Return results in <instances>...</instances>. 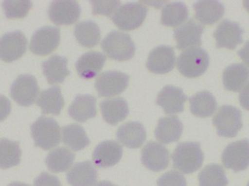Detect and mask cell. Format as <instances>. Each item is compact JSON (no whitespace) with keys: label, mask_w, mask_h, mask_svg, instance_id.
I'll return each mask as SVG.
<instances>
[{"label":"cell","mask_w":249,"mask_h":186,"mask_svg":"<svg viewBox=\"0 0 249 186\" xmlns=\"http://www.w3.org/2000/svg\"><path fill=\"white\" fill-rule=\"evenodd\" d=\"M203 32L204 27L201 24L194 19H189L184 24L175 29L174 37L177 42L176 48L182 50L201 46Z\"/></svg>","instance_id":"cell-15"},{"label":"cell","mask_w":249,"mask_h":186,"mask_svg":"<svg viewBox=\"0 0 249 186\" xmlns=\"http://www.w3.org/2000/svg\"><path fill=\"white\" fill-rule=\"evenodd\" d=\"M94 186H117L109 181H100L96 183Z\"/></svg>","instance_id":"cell-43"},{"label":"cell","mask_w":249,"mask_h":186,"mask_svg":"<svg viewBox=\"0 0 249 186\" xmlns=\"http://www.w3.org/2000/svg\"><path fill=\"white\" fill-rule=\"evenodd\" d=\"M11 101L8 98L0 95V122L4 121L11 113Z\"/></svg>","instance_id":"cell-40"},{"label":"cell","mask_w":249,"mask_h":186,"mask_svg":"<svg viewBox=\"0 0 249 186\" xmlns=\"http://www.w3.org/2000/svg\"><path fill=\"white\" fill-rule=\"evenodd\" d=\"M123 147L115 141H104L95 148L93 153V163L99 168L115 166L123 156Z\"/></svg>","instance_id":"cell-18"},{"label":"cell","mask_w":249,"mask_h":186,"mask_svg":"<svg viewBox=\"0 0 249 186\" xmlns=\"http://www.w3.org/2000/svg\"><path fill=\"white\" fill-rule=\"evenodd\" d=\"M141 161L143 166L149 170L161 171L169 166V151L161 144L148 142L141 151Z\"/></svg>","instance_id":"cell-13"},{"label":"cell","mask_w":249,"mask_h":186,"mask_svg":"<svg viewBox=\"0 0 249 186\" xmlns=\"http://www.w3.org/2000/svg\"><path fill=\"white\" fill-rule=\"evenodd\" d=\"M75 154L66 148L53 150L46 158V164L53 173H61L68 170L73 164Z\"/></svg>","instance_id":"cell-31"},{"label":"cell","mask_w":249,"mask_h":186,"mask_svg":"<svg viewBox=\"0 0 249 186\" xmlns=\"http://www.w3.org/2000/svg\"><path fill=\"white\" fill-rule=\"evenodd\" d=\"M204 158V153L198 142L178 144L172 154L173 167L186 174L198 170L202 166Z\"/></svg>","instance_id":"cell-1"},{"label":"cell","mask_w":249,"mask_h":186,"mask_svg":"<svg viewBox=\"0 0 249 186\" xmlns=\"http://www.w3.org/2000/svg\"><path fill=\"white\" fill-rule=\"evenodd\" d=\"M27 43L20 31L5 34L0 38V59L7 63L19 59L26 52Z\"/></svg>","instance_id":"cell-11"},{"label":"cell","mask_w":249,"mask_h":186,"mask_svg":"<svg viewBox=\"0 0 249 186\" xmlns=\"http://www.w3.org/2000/svg\"><path fill=\"white\" fill-rule=\"evenodd\" d=\"M37 105L43 114L58 116L64 106V97L59 86H53L42 91L37 100Z\"/></svg>","instance_id":"cell-27"},{"label":"cell","mask_w":249,"mask_h":186,"mask_svg":"<svg viewBox=\"0 0 249 186\" xmlns=\"http://www.w3.org/2000/svg\"><path fill=\"white\" fill-rule=\"evenodd\" d=\"M224 166L234 172L246 170L249 166V141H236L229 144L222 155Z\"/></svg>","instance_id":"cell-10"},{"label":"cell","mask_w":249,"mask_h":186,"mask_svg":"<svg viewBox=\"0 0 249 186\" xmlns=\"http://www.w3.org/2000/svg\"><path fill=\"white\" fill-rule=\"evenodd\" d=\"M243 30L237 22L225 19L216 28L213 35L216 40V47L234 50L243 42Z\"/></svg>","instance_id":"cell-16"},{"label":"cell","mask_w":249,"mask_h":186,"mask_svg":"<svg viewBox=\"0 0 249 186\" xmlns=\"http://www.w3.org/2000/svg\"><path fill=\"white\" fill-rule=\"evenodd\" d=\"M97 178V170L89 161L76 163L67 174L71 186H93Z\"/></svg>","instance_id":"cell-21"},{"label":"cell","mask_w":249,"mask_h":186,"mask_svg":"<svg viewBox=\"0 0 249 186\" xmlns=\"http://www.w3.org/2000/svg\"><path fill=\"white\" fill-rule=\"evenodd\" d=\"M187 99L182 89L168 85L158 93L156 103L163 108L166 114H176L184 111V103Z\"/></svg>","instance_id":"cell-17"},{"label":"cell","mask_w":249,"mask_h":186,"mask_svg":"<svg viewBox=\"0 0 249 186\" xmlns=\"http://www.w3.org/2000/svg\"><path fill=\"white\" fill-rule=\"evenodd\" d=\"M8 186H30L29 185L26 184V183H18V182H14V183H11L8 185Z\"/></svg>","instance_id":"cell-44"},{"label":"cell","mask_w":249,"mask_h":186,"mask_svg":"<svg viewBox=\"0 0 249 186\" xmlns=\"http://www.w3.org/2000/svg\"><path fill=\"white\" fill-rule=\"evenodd\" d=\"M96 99L90 95H78L68 109L72 119L85 122L96 116Z\"/></svg>","instance_id":"cell-23"},{"label":"cell","mask_w":249,"mask_h":186,"mask_svg":"<svg viewBox=\"0 0 249 186\" xmlns=\"http://www.w3.org/2000/svg\"><path fill=\"white\" fill-rule=\"evenodd\" d=\"M196 18L204 25H212L225 13V7L218 1H198L194 5Z\"/></svg>","instance_id":"cell-26"},{"label":"cell","mask_w":249,"mask_h":186,"mask_svg":"<svg viewBox=\"0 0 249 186\" xmlns=\"http://www.w3.org/2000/svg\"><path fill=\"white\" fill-rule=\"evenodd\" d=\"M93 7V15H106L110 16L118 9L120 1H90Z\"/></svg>","instance_id":"cell-37"},{"label":"cell","mask_w":249,"mask_h":186,"mask_svg":"<svg viewBox=\"0 0 249 186\" xmlns=\"http://www.w3.org/2000/svg\"><path fill=\"white\" fill-rule=\"evenodd\" d=\"M243 5H244L245 8H246L249 12V1H248V0L243 1Z\"/></svg>","instance_id":"cell-45"},{"label":"cell","mask_w":249,"mask_h":186,"mask_svg":"<svg viewBox=\"0 0 249 186\" xmlns=\"http://www.w3.org/2000/svg\"><path fill=\"white\" fill-rule=\"evenodd\" d=\"M117 138L127 148H141L146 139V131L141 123L130 121L117 130Z\"/></svg>","instance_id":"cell-22"},{"label":"cell","mask_w":249,"mask_h":186,"mask_svg":"<svg viewBox=\"0 0 249 186\" xmlns=\"http://www.w3.org/2000/svg\"><path fill=\"white\" fill-rule=\"evenodd\" d=\"M176 54L171 46H160L149 53L146 67L155 74H166L171 72L175 67Z\"/></svg>","instance_id":"cell-14"},{"label":"cell","mask_w":249,"mask_h":186,"mask_svg":"<svg viewBox=\"0 0 249 186\" xmlns=\"http://www.w3.org/2000/svg\"><path fill=\"white\" fill-rule=\"evenodd\" d=\"M210 64L208 53L200 47H193L183 51L177 60L179 72L187 78H197L205 73Z\"/></svg>","instance_id":"cell-2"},{"label":"cell","mask_w":249,"mask_h":186,"mask_svg":"<svg viewBox=\"0 0 249 186\" xmlns=\"http://www.w3.org/2000/svg\"><path fill=\"white\" fill-rule=\"evenodd\" d=\"M36 146L45 151L52 149L61 142L59 124L54 118L41 116L31 126Z\"/></svg>","instance_id":"cell-4"},{"label":"cell","mask_w":249,"mask_h":186,"mask_svg":"<svg viewBox=\"0 0 249 186\" xmlns=\"http://www.w3.org/2000/svg\"><path fill=\"white\" fill-rule=\"evenodd\" d=\"M190 103L191 113L201 118L212 116L217 109L216 99L208 91H202L192 96Z\"/></svg>","instance_id":"cell-29"},{"label":"cell","mask_w":249,"mask_h":186,"mask_svg":"<svg viewBox=\"0 0 249 186\" xmlns=\"http://www.w3.org/2000/svg\"><path fill=\"white\" fill-rule=\"evenodd\" d=\"M249 79V68L243 64H234L225 68L222 75L224 86L232 92H239Z\"/></svg>","instance_id":"cell-28"},{"label":"cell","mask_w":249,"mask_h":186,"mask_svg":"<svg viewBox=\"0 0 249 186\" xmlns=\"http://www.w3.org/2000/svg\"><path fill=\"white\" fill-rule=\"evenodd\" d=\"M62 140L72 151L84 149L89 144V139L82 126L77 124H70L62 128Z\"/></svg>","instance_id":"cell-32"},{"label":"cell","mask_w":249,"mask_h":186,"mask_svg":"<svg viewBox=\"0 0 249 186\" xmlns=\"http://www.w3.org/2000/svg\"><path fill=\"white\" fill-rule=\"evenodd\" d=\"M101 46L107 57L116 61H128L134 57L135 45L128 34L113 31L103 39Z\"/></svg>","instance_id":"cell-3"},{"label":"cell","mask_w":249,"mask_h":186,"mask_svg":"<svg viewBox=\"0 0 249 186\" xmlns=\"http://www.w3.org/2000/svg\"><path fill=\"white\" fill-rule=\"evenodd\" d=\"M188 8L181 2H170L162 10L161 24L169 27L180 26L188 18Z\"/></svg>","instance_id":"cell-33"},{"label":"cell","mask_w":249,"mask_h":186,"mask_svg":"<svg viewBox=\"0 0 249 186\" xmlns=\"http://www.w3.org/2000/svg\"><path fill=\"white\" fill-rule=\"evenodd\" d=\"M60 40L61 32L58 28L44 26L34 33L29 48L36 55H47L57 49Z\"/></svg>","instance_id":"cell-7"},{"label":"cell","mask_w":249,"mask_h":186,"mask_svg":"<svg viewBox=\"0 0 249 186\" xmlns=\"http://www.w3.org/2000/svg\"><path fill=\"white\" fill-rule=\"evenodd\" d=\"M4 13L8 19H21L25 17L32 8L30 1H4Z\"/></svg>","instance_id":"cell-36"},{"label":"cell","mask_w":249,"mask_h":186,"mask_svg":"<svg viewBox=\"0 0 249 186\" xmlns=\"http://www.w3.org/2000/svg\"><path fill=\"white\" fill-rule=\"evenodd\" d=\"M50 20L58 26H69L78 20L81 7L75 1H53L48 9Z\"/></svg>","instance_id":"cell-12"},{"label":"cell","mask_w":249,"mask_h":186,"mask_svg":"<svg viewBox=\"0 0 249 186\" xmlns=\"http://www.w3.org/2000/svg\"><path fill=\"white\" fill-rule=\"evenodd\" d=\"M103 118L111 125H116L126 118L129 113L128 103L123 98L106 99L100 103Z\"/></svg>","instance_id":"cell-24"},{"label":"cell","mask_w":249,"mask_h":186,"mask_svg":"<svg viewBox=\"0 0 249 186\" xmlns=\"http://www.w3.org/2000/svg\"><path fill=\"white\" fill-rule=\"evenodd\" d=\"M39 93V86L36 77L31 75H21L11 86V97L19 105H32Z\"/></svg>","instance_id":"cell-8"},{"label":"cell","mask_w":249,"mask_h":186,"mask_svg":"<svg viewBox=\"0 0 249 186\" xmlns=\"http://www.w3.org/2000/svg\"><path fill=\"white\" fill-rule=\"evenodd\" d=\"M157 183L158 186H187L185 177L176 170L166 172Z\"/></svg>","instance_id":"cell-38"},{"label":"cell","mask_w":249,"mask_h":186,"mask_svg":"<svg viewBox=\"0 0 249 186\" xmlns=\"http://www.w3.org/2000/svg\"><path fill=\"white\" fill-rule=\"evenodd\" d=\"M238 55L243 62L249 67V40L246 42L243 48L238 51Z\"/></svg>","instance_id":"cell-42"},{"label":"cell","mask_w":249,"mask_h":186,"mask_svg":"<svg viewBox=\"0 0 249 186\" xmlns=\"http://www.w3.org/2000/svg\"><path fill=\"white\" fill-rule=\"evenodd\" d=\"M34 186H62L59 179L43 172L34 181Z\"/></svg>","instance_id":"cell-39"},{"label":"cell","mask_w":249,"mask_h":186,"mask_svg":"<svg viewBox=\"0 0 249 186\" xmlns=\"http://www.w3.org/2000/svg\"><path fill=\"white\" fill-rule=\"evenodd\" d=\"M199 186H226L229 184L225 170L217 164L207 166L198 174Z\"/></svg>","instance_id":"cell-35"},{"label":"cell","mask_w":249,"mask_h":186,"mask_svg":"<svg viewBox=\"0 0 249 186\" xmlns=\"http://www.w3.org/2000/svg\"><path fill=\"white\" fill-rule=\"evenodd\" d=\"M22 151L19 142L0 139V169H8L20 163Z\"/></svg>","instance_id":"cell-34"},{"label":"cell","mask_w":249,"mask_h":186,"mask_svg":"<svg viewBox=\"0 0 249 186\" xmlns=\"http://www.w3.org/2000/svg\"><path fill=\"white\" fill-rule=\"evenodd\" d=\"M129 76L117 71H107L101 74L95 83L100 97H110L121 94L128 86Z\"/></svg>","instance_id":"cell-9"},{"label":"cell","mask_w":249,"mask_h":186,"mask_svg":"<svg viewBox=\"0 0 249 186\" xmlns=\"http://www.w3.org/2000/svg\"><path fill=\"white\" fill-rule=\"evenodd\" d=\"M106 61V55L98 51L85 53L75 63L77 72L81 78L91 79L103 69Z\"/></svg>","instance_id":"cell-19"},{"label":"cell","mask_w":249,"mask_h":186,"mask_svg":"<svg viewBox=\"0 0 249 186\" xmlns=\"http://www.w3.org/2000/svg\"><path fill=\"white\" fill-rule=\"evenodd\" d=\"M239 99L242 107L246 110H249V82L242 89Z\"/></svg>","instance_id":"cell-41"},{"label":"cell","mask_w":249,"mask_h":186,"mask_svg":"<svg viewBox=\"0 0 249 186\" xmlns=\"http://www.w3.org/2000/svg\"><path fill=\"white\" fill-rule=\"evenodd\" d=\"M67 58L54 54L42 64L43 73L50 85L61 84L71 72L67 68Z\"/></svg>","instance_id":"cell-25"},{"label":"cell","mask_w":249,"mask_h":186,"mask_svg":"<svg viewBox=\"0 0 249 186\" xmlns=\"http://www.w3.org/2000/svg\"><path fill=\"white\" fill-rule=\"evenodd\" d=\"M213 124L216 127L218 135L233 138L243 127L241 111L233 106H222L214 116Z\"/></svg>","instance_id":"cell-6"},{"label":"cell","mask_w":249,"mask_h":186,"mask_svg":"<svg viewBox=\"0 0 249 186\" xmlns=\"http://www.w3.org/2000/svg\"><path fill=\"white\" fill-rule=\"evenodd\" d=\"M247 186H249V183H248Z\"/></svg>","instance_id":"cell-46"},{"label":"cell","mask_w":249,"mask_h":186,"mask_svg":"<svg viewBox=\"0 0 249 186\" xmlns=\"http://www.w3.org/2000/svg\"><path fill=\"white\" fill-rule=\"evenodd\" d=\"M74 34L77 41L82 46L92 48L99 43L101 32L99 26L92 20L78 22L74 29Z\"/></svg>","instance_id":"cell-30"},{"label":"cell","mask_w":249,"mask_h":186,"mask_svg":"<svg viewBox=\"0 0 249 186\" xmlns=\"http://www.w3.org/2000/svg\"><path fill=\"white\" fill-rule=\"evenodd\" d=\"M147 12L148 8L141 2H128L119 7L111 20L122 30H134L142 24Z\"/></svg>","instance_id":"cell-5"},{"label":"cell","mask_w":249,"mask_h":186,"mask_svg":"<svg viewBox=\"0 0 249 186\" xmlns=\"http://www.w3.org/2000/svg\"><path fill=\"white\" fill-rule=\"evenodd\" d=\"M182 123L177 116H169L160 118L155 131L157 140L163 144L177 142L182 135Z\"/></svg>","instance_id":"cell-20"}]
</instances>
